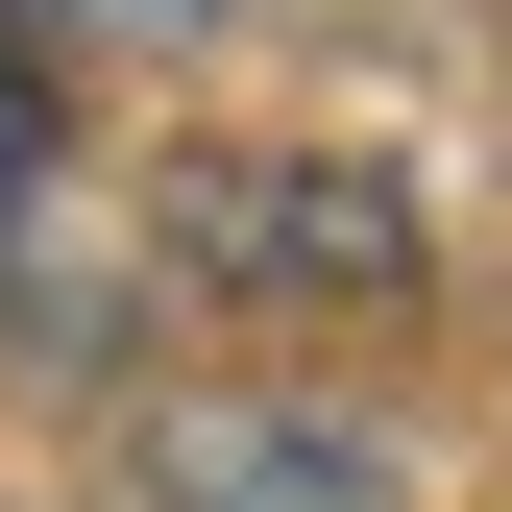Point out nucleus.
Masks as SVG:
<instances>
[{
	"label": "nucleus",
	"mask_w": 512,
	"mask_h": 512,
	"mask_svg": "<svg viewBox=\"0 0 512 512\" xmlns=\"http://www.w3.org/2000/svg\"><path fill=\"white\" fill-rule=\"evenodd\" d=\"M171 220H220L196 269H244V293H366V269H415V244H391V171H196Z\"/></svg>",
	"instance_id": "2"
},
{
	"label": "nucleus",
	"mask_w": 512,
	"mask_h": 512,
	"mask_svg": "<svg viewBox=\"0 0 512 512\" xmlns=\"http://www.w3.org/2000/svg\"><path fill=\"white\" fill-rule=\"evenodd\" d=\"M147 488H171V512H391V439L244 391V415H171V439H147Z\"/></svg>",
	"instance_id": "1"
},
{
	"label": "nucleus",
	"mask_w": 512,
	"mask_h": 512,
	"mask_svg": "<svg viewBox=\"0 0 512 512\" xmlns=\"http://www.w3.org/2000/svg\"><path fill=\"white\" fill-rule=\"evenodd\" d=\"M25 147H49V98H25V74H0V196H25Z\"/></svg>",
	"instance_id": "3"
}]
</instances>
